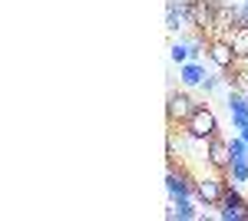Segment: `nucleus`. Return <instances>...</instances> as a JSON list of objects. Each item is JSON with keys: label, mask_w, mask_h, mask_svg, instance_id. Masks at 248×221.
Returning <instances> with one entry per match:
<instances>
[{"label": "nucleus", "mask_w": 248, "mask_h": 221, "mask_svg": "<svg viewBox=\"0 0 248 221\" xmlns=\"http://www.w3.org/2000/svg\"><path fill=\"white\" fill-rule=\"evenodd\" d=\"M222 195H225V182L222 178H199L195 182V198L205 205V208H218Z\"/></svg>", "instance_id": "nucleus-3"}, {"label": "nucleus", "mask_w": 248, "mask_h": 221, "mask_svg": "<svg viewBox=\"0 0 248 221\" xmlns=\"http://www.w3.org/2000/svg\"><path fill=\"white\" fill-rule=\"evenodd\" d=\"M195 109H199V103L192 99L189 92H172V96H169V106H166L172 126H175V122H186V119H189Z\"/></svg>", "instance_id": "nucleus-2"}, {"label": "nucleus", "mask_w": 248, "mask_h": 221, "mask_svg": "<svg viewBox=\"0 0 248 221\" xmlns=\"http://www.w3.org/2000/svg\"><path fill=\"white\" fill-rule=\"evenodd\" d=\"M209 59L218 66V70H232V66H238V63H242L238 53L232 50V43H229V40H222V37L209 43Z\"/></svg>", "instance_id": "nucleus-4"}, {"label": "nucleus", "mask_w": 248, "mask_h": 221, "mask_svg": "<svg viewBox=\"0 0 248 221\" xmlns=\"http://www.w3.org/2000/svg\"><path fill=\"white\" fill-rule=\"evenodd\" d=\"M225 40L232 43V50L238 53V59H248V23H242V27L229 30V33H225Z\"/></svg>", "instance_id": "nucleus-8"}, {"label": "nucleus", "mask_w": 248, "mask_h": 221, "mask_svg": "<svg viewBox=\"0 0 248 221\" xmlns=\"http://www.w3.org/2000/svg\"><path fill=\"white\" fill-rule=\"evenodd\" d=\"M232 126H235V132L248 129V116H238V112H232Z\"/></svg>", "instance_id": "nucleus-16"}, {"label": "nucleus", "mask_w": 248, "mask_h": 221, "mask_svg": "<svg viewBox=\"0 0 248 221\" xmlns=\"http://www.w3.org/2000/svg\"><path fill=\"white\" fill-rule=\"evenodd\" d=\"M182 129L189 132V135H195V139H212V135H218V119H215V112L209 106L199 103V109L182 122Z\"/></svg>", "instance_id": "nucleus-1"}, {"label": "nucleus", "mask_w": 248, "mask_h": 221, "mask_svg": "<svg viewBox=\"0 0 248 221\" xmlns=\"http://www.w3.org/2000/svg\"><path fill=\"white\" fill-rule=\"evenodd\" d=\"M186 23H189V20H186L182 3H179V0H169V3H166V27H169V33H179Z\"/></svg>", "instance_id": "nucleus-7"}, {"label": "nucleus", "mask_w": 248, "mask_h": 221, "mask_svg": "<svg viewBox=\"0 0 248 221\" xmlns=\"http://www.w3.org/2000/svg\"><path fill=\"white\" fill-rule=\"evenodd\" d=\"M179 76H182V83H186V86H202L205 70H202V63L189 59V63H182V66H179Z\"/></svg>", "instance_id": "nucleus-9"}, {"label": "nucleus", "mask_w": 248, "mask_h": 221, "mask_svg": "<svg viewBox=\"0 0 248 221\" xmlns=\"http://www.w3.org/2000/svg\"><path fill=\"white\" fill-rule=\"evenodd\" d=\"M229 175H232V182H248V155L245 159H232Z\"/></svg>", "instance_id": "nucleus-11"}, {"label": "nucleus", "mask_w": 248, "mask_h": 221, "mask_svg": "<svg viewBox=\"0 0 248 221\" xmlns=\"http://www.w3.org/2000/svg\"><path fill=\"white\" fill-rule=\"evenodd\" d=\"M218 218H225V221H238V218H242V208H222V211H218Z\"/></svg>", "instance_id": "nucleus-15"}, {"label": "nucleus", "mask_w": 248, "mask_h": 221, "mask_svg": "<svg viewBox=\"0 0 248 221\" xmlns=\"http://www.w3.org/2000/svg\"><path fill=\"white\" fill-rule=\"evenodd\" d=\"M218 208H245V198H242L235 188H229V185H225V195H222Z\"/></svg>", "instance_id": "nucleus-13"}, {"label": "nucleus", "mask_w": 248, "mask_h": 221, "mask_svg": "<svg viewBox=\"0 0 248 221\" xmlns=\"http://www.w3.org/2000/svg\"><path fill=\"white\" fill-rule=\"evenodd\" d=\"M172 208L166 211V218H182V221H192V218H199V211L192 208V202L189 198H172Z\"/></svg>", "instance_id": "nucleus-10"}, {"label": "nucleus", "mask_w": 248, "mask_h": 221, "mask_svg": "<svg viewBox=\"0 0 248 221\" xmlns=\"http://www.w3.org/2000/svg\"><path fill=\"white\" fill-rule=\"evenodd\" d=\"M169 50H172V63H179V66H182V63H189V59H192V50H189V43H186V40H179V43H172V46H169Z\"/></svg>", "instance_id": "nucleus-12"}, {"label": "nucleus", "mask_w": 248, "mask_h": 221, "mask_svg": "<svg viewBox=\"0 0 248 221\" xmlns=\"http://www.w3.org/2000/svg\"><path fill=\"white\" fill-rule=\"evenodd\" d=\"M238 135H242V139H245V146H248V129H242V132H238Z\"/></svg>", "instance_id": "nucleus-17"}, {"label": "nucleus", "mask_w": 248, "mask_h": 221, "mask_svg": "<svg viewBox=\"0 0 248 221\" xmlns=\"http://www.w3.org/2000/svg\"><path fill=\"white\" fill-rule=\"evenodd\" d=\"M218 83H222V76H205V79H202V89L215 92V89H218Z\"/></svg>", "instance_id": "nucleus-14"}, {"label": "nucleus", "mask_w": 248, "mask_h": 221, "mask_svg": "<svg viewBox=\"0 0 248 221\" xmlns=\"http://www.w3.org/2000/svg\"><path fill=\"white\" fill-rule=\"evenodd\" d=\"M242 10H245V17H248V0H242Z\"/></svg>", "instance_id": "nucleus-18"}, {"label": "nucleus", "mask_w": 248, "mask_h": 221, "mask_svg": "<svg viewBox=\"0 0 248 221\" xmlns=\"http://www.w3.org/2000/svg\"><path fill=\"white\" fill-rule=\"evenodd\" d=\"M209 165L218 168V172H229V165H232V148H229V142L218 139V135L209 139Z\"/></svg>", "instance_id": "nucleus-5"}, {"label": "nucleus", "mask_w": 248, "mask_h": 221, "mask_svg": "<svg viewBox=\"0 0 248 221\" xmlns=\"http://www.w3.org/2000/svg\"><path fill=\"white\" fill-rule=\"evenodd\" d=\"M166 185H169V195H172V198H192V195H195V182H192L182 168H179V172H175V168H169Z\"/></svg>", "instance_id": "nucleus-6"}]
</instances>
